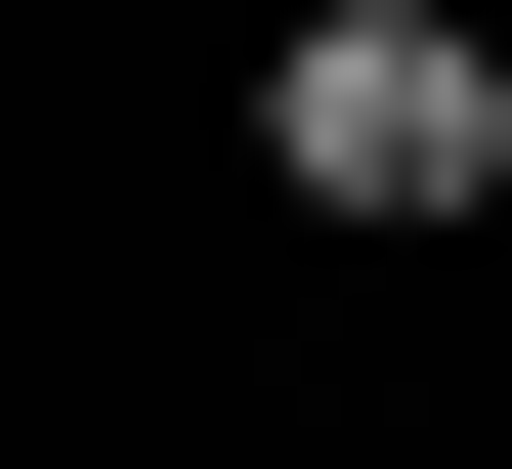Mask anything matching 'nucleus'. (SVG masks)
I'll return each mask as SVG.
<instances>
[{
	"instance_id": "1",
	"label": "nucleus",
	"mask_w": 512,
	"mask_h": 469,
	"mask_svg": "<svg viewBox=\"0 0 512 469\" xmlns=\"http://www.w3.org/2000/svg\"><path fill=\"white\" fill-rule=\"evenodd\" d=\"M256 171H299V214H512V43L470 0H299V43H256Z\"/></svg>"
}]
</instances>
